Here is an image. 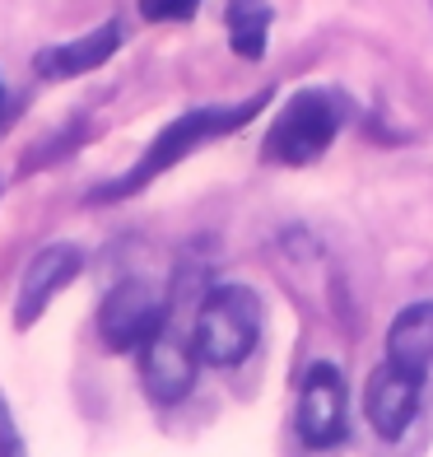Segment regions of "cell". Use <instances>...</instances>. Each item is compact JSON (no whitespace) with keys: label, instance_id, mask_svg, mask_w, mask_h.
Wrapping results in <instances>:
<instances>
[{"label":"cell","instance_id":"obj_9","mask_svg":"<svg viewBox=\"0 0 433 457\" xmlns=\"http://www.w3.org/2000/svg\"><path fill=\"white\" fill-rule=\"evenodd\" d=\"M420 397H424L420 378H410V373L382 364L373 378H368V397H364L368 425H373L382 439H401V434L415 425V415H420Z\"/></svg>","mask_w":433,"mask_h":457},{"label":"cell","instance_id":"obj_4","mask_svg":"<svg viewBox=\"0 0 433 457\" xmlns=\"http://www.w3.org/2000/svg\"><path fill=\"white\" fill-rule=\"evenodd\" d=\"M140 383L159 406L182 402L196 383V350H192V337H182L173 327V303L163 313V322L150 331V341L140 345Z\"/></svg>","mask_w":433,"mask_h":457},{"label":"cell","instance_id":"obj_2","mask_svg":"<svg viewBox=\"0 0 433 457\" xmlns=\"http://www.w3.org/2000/svg\"><path fill=\"white\" fill-rule=\"evenodd\" d=\"M261 337V299L247 285H215L196 308L192 327V350L196 360L229 369L252 355V345Z\"/></svg>","mask_w":433,"mask_h":457},{"label":"cell","instance_id":"obj_3","mask_svg":"<svg viewBox=\"0 0 433 457\" xmlns=\"http://www.w3.org/2000/svg\"><path fill=\"white\" fill-rule=\"evenodd\" d=\"M340 98L331 89H303L284 103V112L275 117V127L266 131V159L271 163H289V169H303L326 154V145L340 131Z\"/></svg>","mask_w":433,"mask_h":457},{"label":"cell","instance_id":"obj_8","mask_svg":"<svg viewBox=\"0 0 433 457\" xmlns=\"http://www.w3.org/2000/svg\"><path fill=\"white\" fill-rule=\"evenodd\" d=\"M121 37H127V29H121V19H108V24H98L89 33L70 37V43H56V47H43L33 56V66L43 79H75V75H89L98 66H108V61L117 56Z\"/></svg>","mask_w":433,"mask_h":457},{"label":"cell","instance_id":"obj_13","mask_svg":"<svg viewBox=\"0 0 433 457\" xmlns=\"http://www.w3.org/2000/svg\"><path fill=\"white\" fill-rule=\"evenodd\" d=\"M0 457H24V444H19L14 415H10V406H5V402H0Z\"/></svg>","mask_w":433,"mask_h":457},{"label":"cell","instance_id":"obj_1","mask_svg":"<svg viewBox=\"0 0 433 457\" xmlns=\"http://www.w3.org/2000/svg\"><path fill=\"white\" fill-rule=\"evenodd\" d=\"M266 103H271V89H261L257 98H242V103H205V108H192V112H182L173 127H163L154 136V145L144 150V159L135 163V169L127 178H117L108 187H98L94 201H117V196H135L140 187H150L159 173H168L173 163H182L192 150H200V145H210L219 136H229L238 127H247Z\"/></svg>","mask_w":433,"mask_h":457},{"label":"cell","instance_id":"obj_11","mask_svg":"<svg viewBox=\"0 0 433 457\" xmlns=\"http://www.w3.org/2000/svg\"><path fill=\"white\" fill-rule=\"evenodd\" d=\"M266 33H271V5H229V47L238 56L261 61Z\"/></svg>","mask_w":433,"mask_h":457},{"label":"cell","instance_id":"obj_10","mask_svg":"<svg viewBox=\"0 0 433 457\" xmlns=\"http://www.w3.org/2000/svg\"><path fill=\"white\" fill-rule=\"evenodd\" d=\"M387 364L424 383L433 369V303H410L387 327Z\"/></svg>","mask_w":433,"mask_h":457},{"label":"cell","instance_id":"obj_6","mask_svg":"<svg viewBox=\"0 0 433 457\" xmlns=\"http://www.w3.org/2000/svg\"><path fill=\"white\" fill-rule=\"evenodd\" d=\"M298 434L307 448L345 444V378L331 360H317L298 392Z\"/></svg>","mask_w":433,"mask_h":457},{"label":"cell","instance_id":"obj_12","mask_svg":"<svg viewBox=\"0 0 433 457\" xmlns=\"http://www.w3.org/2000/svg\"><path fill=\"white\" fill-rule=\"evenodd\" d=\"M140 14L144 19H154V24H187V19H196V5H187V0H182V5H140Z\"/></svg>","mask_w":433,"mask_h":457},{"label":"cell","instance_id":"obj_5","mask_svg":"<svg viewBox=\"0 0 433 457\" xmlns=\"http://www.w3.org/2000/svg\"><path fill=\"white\" fill-rule=\"evenodd\" d=\"M168 313V295L150 280H121L98 308V337L108 350H140Z\"/></svg>","mask_w":433,"mask_h":457},{"label":"cell","instance_id":"obj_7","mask_svg":"<svg viewBox=\"0 0 433 457\" xmlns=\"http://www.w3.org/2000/svg\"><path fill=\"white\" fill-rule=\"evenodd\" d=\"M79 266H85V253H79L75 243H47L43 253L29 262L24 285H19V295H14V327H33L43 318L52 308V299L79 276Z\"/></svg>","mask_w":433,"mask_h":457}]
</instances>
